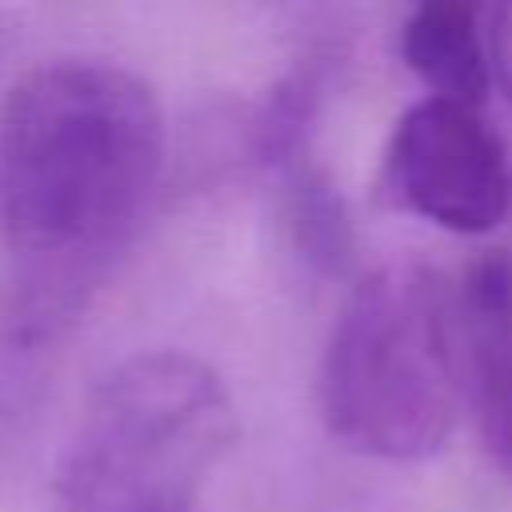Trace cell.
Instances as JSON below:
<instances>
[{"label":"cell","mask_w":512,"mask_h":512,"mask_svg":"<svg viewBox=\"0 0 512 512\" xmlns=\"http://www.w3.org/2000/svg\"><path fill=\"white\" fill-rule=\"evenodd\" d=\"M164 168L156 92L104 60H56L0 104V240L28 268L20 328L44 336L144 216Z\"/></svg>","instance_id":"cell-1"},{"label":"cell","mask_w":512,"mask_h":512,"mask_svg":"<svg viewBox=\"0 0 512 512\" xmlns=\"http://www.w3.org/2000/svg\"><path fill=\"white\" fill-rule=\"evenodd\" d=\"M460 400V324L444 280L424 264H384L364 276L320 364L332 440L372 460H428L456 432Z\"/></svg>","instance_id":"cell-2"},{"label":"cell","mask_w":512,"mask_h":512,"mask_svg":"<svg viewBox=\"0 0 512 512\" xmlns=\"http://www.w3.org/2000/svg\"><path fill=\"white\" fill-rule=\"evenodd\" d=\"M236 428L212 364L140 352L88 396L52 480V512H196Z\"/></svg>","instance_id":"cell-3"},{"label":"cell","mask_w":512,"mask_h":512,"mask_svg":"<svg viewBox=\"0 0 512 512\" xmlns=\"http://www.w3.org/2000/svg\"><path fill=\"white\" fill-rule=\"evenodd\" d=\"M388 184L408 212L448 232L484 236L512 208L508 144L480 104L428 96L396 120Z\"/></svg>","instance_id":"cell-4"},{"label":"cell","mask_w":512,"mask_h":512,"mask_svg":"<svg viewBox=\"0 0 512 512\" xmlns=\"http://www.w3.org/2000/svg\"><path fill=\"white\" fill-rule=\"evenodd\" d=\"M464 392L476 412L480 444L512 480V256L484 252L456 292Z\"/></svg>","instance_id":"cell-5"},{"label":"cell","mask_w":512,"mask_h":512,"mask_svg":"<svg viewBox=\"0 0 512 512\" xmlns=\"http://www.w3.org/2000/svg\"><path fill=\"white\" fill-rule=\"evenodd\" d=\"M400 56L432 96L484 104L492 88L484 0H412L400 28Z\"/></svg>","instance_id":"cell-6"},{"label":"cell","mask_w":512,"mask_h":512,"mask_svg":"<svg viewBox=\"0 0 512 512\" xmlns=\"http://www.w3.org/2000/svg\"><path fill=\"white\" fill-rule=\"evenodd\" d=\"M288 224L296 232L300 252H308V260L324 264V268H340L348 248H352V232H348V216L340 196L332 192V184L320 172H296L292 176V208H288Z\"/></svg>","instance_id":"cell-7"},{"label":"cell","mask_w":512,"mask_h":512,"mask_svg":"<svg viewBox=\"0 0 512 512\" xmlns=\"http://www.w3.org/2000/svg\"><path fill=\"white\" fill-rule=\"evenodd\" d=\"M488 52H492V72L500 80V92L512 104V0H492Z\"/></svg>","instance_id":"cell-8"}]
</instances>
